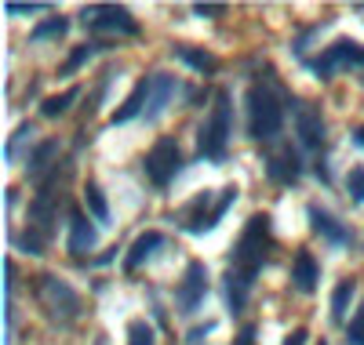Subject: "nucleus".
I'll return each mask as SVG.
<instances>
[{
    "instance_id": "1",
    "label": "nucleus",
    "mask_w": 364,
    "mask_h": 345,
    "mask_svg": "<svg viewBox=\"0 0 364 345\" xmlns=\"http://www.w3.org/2000/svg\"><path fill=\"white\" fill-rule=\"evenodd\" d=\"M284 128V102L269 84H252L248 87V135L259 142L277 138Z\"/></svg>"
},
{
    "instance_id": "2",
    "label": "nucleus",
    "mask_w": 364,
    "mask_h": 345,
    "mask_svg": "<svg viewBox=\"0 0 364 345\" xmlns=\"http://www.w3.org/2000/svg\"><path fill=\"white\" fill-rule=\"evenodd\" d=\"M273 247V233H269V214H252L245 233H240L237 247H233V269L255 280V273L262 269V262L269 258Z\"/></svg>"
},
{
    "instance_id": "3",
    "label": "nucleus",
    "mask_w": 364,
    "mask_h": 345,
    "mask_svg": "<svg viewBox=\"0 0 364 345\" xmlns=\"http://www.w3.org/2000/svg\"><path fill=\"white\" fill-rule=\"evenodd\" d=\"M230 131H233V120H230V91H219L215 95V109H211L208 124L197 135V153L211 164H223L226 160V146H230Z\"/></svg>"
},
{
    "instance_id": "4",
    "label": "nucleus",
    "mask_w": 364,
    "mask_h": 345,
    "mask_svg": "<svg viewBox=\"0 0 364 345\" xmlns=\"http://www.w3.org/2000/svg\"><path fill=\"white\" fill-rule=\"evenodd\" d=\"M37 298L48 312V320L58 324V327H70L77 317H80V295L58 276H41L37 284Z\"/></svg>"
},
{
    "instance_id": "5",
    "label": "nucleus",
    "mask_w": 364,
    "mask_h": 345,
    "mask_svg": "<svg viewBox=\"0 0 364 345\" xmlns=\"http://www.w3.org/2000/svg\"><path fill=\"white\" fill-rule=\"evenodd\" d=\"M237 193H240L237 185H226V190L219 193V200H211V193H200L186 211H182V229H186V233H208V229H215L219 218L233 207Z\"/></svg>"
},
{
    "instance_id": "6",
    "label": "nucleus",
    "mask_w": 364,
    "mask_h": 345,
    "mask_svg": "<svg viewBox=\"0 0 364 345\" xmlns=\"http://www.w3.org/2000/svg\"><path fill=\"white\" fill-rule=\"evenodd\" d=\"M80 22L87 29H95V33H124V37L139 33V22L132 18V11L117 4H87L80 8Z\"/></svg>"
},
{
    "instance_id": "7",
    "label": "nucleus",
    "mask_w": 364,
    "mask_h": 345,
    "mask_svg": "<svg viewBox=\"0 0 364 345\" xmlns=\"http://www.w3.org/2000/svg\"><path fill=\"white\" fill-rule=\"evenodd\" d=\"M360 66H364V44L357 40H336L331 48H324V55L310 62V70L321 80H328L331 73H343V70H360Z\"/></svg>"
},
{
    "instance_id": "8",
    "label": "nucleus",
    "mask_w": 364,
    "mask_h": 345,
    "mask_svg": "<svg viewBox=\"0 0 364 345\" xmlns=\"http://www.w3.org/2000/svg\"><path fill=\"white\" fill-rule=\"evenodd\" d=\"M142 168H146V175H149V182H154V185H161V190H164V185H171L175 175L182 171V149H178V142L161 138L154 149L146 153Z\"/></svg>"
},
{
    "instance_id": "9",
    "label": "nucleus",
    "mask_w": 364,
    "mask_h": 345,
    "mask_svg": "<svg viewBox=\"0 0 364 345\" xmlns=\"http://www.w3.org/2000/svg\"><path fill=\"white\" fill-rule=\"evenodd\" d=\"M208 295V265L204 262H190L186 265V276L175 291V302H178V312H193Z\"/></svg>"
},
{
    "instance_id": "10",
    "label": "nucleus",
    "mask_w": 364,
    "mask_h": 345,
    "mask_svg": "<svg viewBox=\"0 0 364 345\" xmlns=\"http://www.w3.org/2000/svg\"><path fill=\"white\" fill-rule=\"evenodd\" d=\"M178 95V80L168 73H154L149 77V102H146V124H154Z\"/></svg>"
},
{
    "instance_id": "11",
    "label": "nucleus",
    "mask_w": 364,
    "mask_h": 345,
    "mask_svg": "<svg viewBox=\"0 0 364 345\" xmlns=\"http://www.w3.org/2000/svg\"><path fill=\"white\" fill-rule=\"evenodd\" d=\"M295 131H299V138H302L306 149H321V142H324V116H321V109L310 106V102L295 106Z\"/></svg>"
},
{
    "instance_id": "12",
    "label": "nucleus",
    "mask_w": 364,
    "mask_h": 345,
    "mask_svg": "<svg viewBox=\"0 0 364 345\" xmlns=\"http://www.w3.org/2000/svg\"><path fill=\"white\" fill-rule=\"evenodd\" d=\"M306 214H310V226H314V233H321L328 243H336V247H346V243H353V233H350L346 226H339V222H336V218H331L324 207L310 204V207H306Z\"/></svg>"
},
{
    "instance_id": "13",
    "label": "nucleus",
    "mask_w": 364,
    "mask_h": 345,
    "mask_svg": "<svg viewBox=\"0 0 364 345\" xmlns=\"http://www.w3.org/2000/svg\"><path fill=\"white\" fill-rule=\"evenodd\" d=\"M266 175L273 178V182H284V185H291L299 175H302V160H299V153L291 149V146H284V149H277L266 160Z\"/></svg>"
},
{
    "instance_id": "14",
    "label": "nucleus",
    "mask_w": 364,
    "mask_h": 345,
    "mask_svg": "<svg viewBox=\"0 0 364 345\" xmlns=\"http://www.w3.org/2000/svg\"><path fill=\"white\" fill-rule=\"evenodd\" d=\"M317 280H321L317 258L310 255V251H299V255H295V265H291V284H295V291L314 295V291H317Z\"/></svg>"
},
{
    "instance_id": "15",
    "label": "nucleus",
    "mask_w": 364,
    "mask_h": 345,
    "mask_svg": "<svg viewBox=\"0 0 364 345\" xmlns=\"http://www.w3.org/2000/svg\"><path fill=\"white\" fill-rule=\"evenodd\" d=\"M95 243H99L95 226H87V218H84L80 211H73V214H70V251L80 258V255H87Z\"/></svg>"
},
{
    "instance_id": "16",
    "label": "nucleus",
    "mask_w": 364,
    "mask_h": 345,
    "mask_svg": "<svg viewBox=\"0 0 364 345\" xmlns=\"http://www.w3.org/2000/svg\"><path fill=\"white\" fill-rule=\"evenodd\" d=\"M146 102H149V77H142L139 84H135V91H132V95L124 99V106H120L117 113H113V128H117V124H128L132 116H139V113H146Z\"/></svg>"
},
{
    "instance_id": "17",
    "label": "nucleus",
    "mask_w": 364,
    "mask_h": 345,
    "mask_svg": "<svg viewBox=\"0 0 364 345\" xmlns=\"http://www.w3.org/2000/svg\"><path fill=\"white\" fill-rule=\"evenodd\" d=\"M252 284H255V280L245 276V273H237V269L226 273V305H230V312H240V309H245Z\"/></svg>"
},
{
    "instance_id": "18",
    "label": "nucleus",
    "mask_w": 364,
    "mask_h": 345,
    "mask_svg": "<svg viewBox=\"0 0 364 345\" xmlns=\"http://www.w3.org/2000/svg\"><path fill=\"white\" fill-rule=\"evenodd\" d=\"M157 247H164V236H161V233H142V236L132 243V251H128L124 269H128V273H135V269H139V265H142L149 255H154Z\"/></svg>"
},
{
    "instance_id": "19",
    "label": "nucleus",
    "mask_w": 364,
    "mask_h": 345,
    "mask_svg": "<svg viewBox=\"0 0 364 345\" xmlns=\"http://www.w3.org/2000/svg\"><path fill=\"white\" fill-rule=\"evenodd\" d=\"M66 33H70V18L51 15V18H44V22H37V26H33L29 40H33V44H41V40H63Z\"/></svg>"
},
{
    "instance_id": "20",
    "label": "nucleus",
    "mask_w": 364,
    "mask_h": 345,
    "mask_svg": "<svg viewBox=\"0 0 364 345\" xmlns=\"http://www.w3.org/2000/svg\"><path fill=\"white\" fill-rule=\"evenodd\" d=\"M175 55L186 62V66H193L197 73H215V70H219L215 55H208V51H197V48H175Z\"/></svg>"
},
{
    "instance_id": "21",
    "label": "nucleus",
    "mask_w": 364,
    "mask_h": 345,
    "mask_svg": "<svg viewBox=\"0 0 364 345\" xmlns=\"http://www.w3.org/2000/svg\"><path fill=\"white\" fill-rule=\"evenodd\" d=\"M84 204H87V211H91V218H95V222H109V204H106V197H102V190L95 182H87L84 185Z\"/></svg>"
},
{
    "instance_id": "22",
    "label": "nucleus",
    "mask_w": 364,
    "mask_h": 345,
    "mask_svg": "<svg viewBox=\"0 0 364 345\" xmlns=\"http://www.w3.org/2000/svg\"><path fill=\"white\" fill-rule=\"evenodd\" d=\"M55 156H58V142H55V138L41 142V146H37V153L29 156V175H33V178H41V175L51 168V160H55Z\"/></svg>"
},
{
    "instance_id": "23",
    "label": "nucleus",
    "mask_w": 364,
    "mask_h": 345,
    "mask_svg": "<svg viewBox=\"0 0 364 345\" xmlns=\"http://www.w3.org/2000/svg\"><path fill=\"white\" fill-rule=\"evenodd\" d=\"M353 291H357L353 280H343V284L336 288V295H331V320H336V324H343V320H346V309H350Z\"/></svg>"
},
{
    "instance_id": "24",
    "label": "nucleus",
    "mask_w": 364,
    "mask_h": 345,
    "mask_svg": "<svg viewBox=\"0 0 364 345\" xmlns=\"http://www.w3.org/2000/svg\"><path fill=\"white\" fill-rule=\"evenodd\" d=\"M80 99V87H70V91H63V95H51V99H44V106H41V113L44 116H63L73 102Z\"/></svg>"
},
{
    "instance_id": "25",
    "label": "nucleus",
    "mask_w": 364,
    "mask_h": 345,
    "mask_svg": "<svg viewBox=\"0 0 364 345\" xmlns=\"http://www.w3.org/2000/svg\"><path fill=\"white\" fill-rule=\"evenodd\" d=\"M106 44H80V48H73V55L63 62V77H70V73H77L80 66H84V62H91V55H95V51H102Z\"/></svg>"
},
{
    "instance_id": "26",
    "label": "nucleus",
    "mask_w": 364,
    "mask_h": 345,
    "mask_svg": "<svg viewBox=\"0 0 364 345\" xmlns=\"http://www.w3.org/2000/svg\"><path fill=\"white\" fill-rule=\"evenodd\" d=\"M15 243H18L22 251H29V255H44V247H48V236H44L41 229H33V226H29L26 233H18V236H15Z\"/></svg>"
},
{
    "instance_id": "27",
    "label": "nucleus",
    "mask_w": 364,
    "mask_h": 345,
    "mask_svg": "<svg viewBox=\"0 0 364 345\" xmlns=\"http://www.w3.org/2000/svg\"><path fill=\"white\" fill-rule=\"evenodd\" d=\"M128 345H154V327L146 320H132L128 324Z\"/></svg>"
},
{
    "instance_id": "28",
    "label": "nucleus",
    "mask_w": 364,
    "mask_h": 345,
    "mask_svg": "<svg viewBox=\"0 0 364 345\" xmlns=\"http://www.w3.org/2000/svg\"><path fill=\"white\" fill-rule=\"evenodd\" d=\"M346 190H350L353 204H364V168H350V175H346Z\"/></svg>"
},
{
    "instance_id": "29",
    "label": "nucleus",
    "mask_w": 364,
    "mask_h": 345,
    "mask_svg": "<svg viewBox=\"0 0 364 345\" xmlns=\"http://www.w3.org/2000/svg\"><path fill=\"white\" fill-rule=\"evenodd\" d=\"M346 345H364V305L357 309V317L350 320V331H346Z\"/></svg>"
},
{
    "instance_id": "30",
    "label": "nucleus",
    "mask_w": 364,
    "mask_h": 345,
    "mask_svg": "<svg viewBox=\"0 0 364 345\" xmlns=\"http://www.w3.org/2000/svg\"><path fill=\"white\" fill-rule=\"evenodd\" d=\"M233 345H255V324H245V327H240V334L233 338Z\"/></svg>"
},
{
    "instance_id": "31",
    "label": "nucleus",
    "mask_w": 364,
    "mask_h": 345,
    "mask_svg": "<svg viewBox=\"0 0 364 345\" xmlns=\"http://www.w3.org/2000/svg\"><path fill=\"white\" fill-rule=\"evenodd\" d=\"M44 4H8V15H33V11H41Z\"/></svg>"
},
{
    "instance_id": "32",
    "label": "nucleus",
    "mask_w": 364,
    "mask_h": 345,
    "mask_svg": "<svg viewBox=\"0 0 364 345\" xmlns=\"http://www.w3.org/2000/svg\"><path fill=\"white\" fill-rule=\"evenodd\" d=\"M306 338H310V334H306V327H295V331L284 338V345H306Z\"/></svg>"
},
{
    "instance_id": "33",
    "label": "nucleus",
    "mask_w": 364,
    "mask_h": 345,
    "mask_svg": "<svg viewBox=\"0 0 364 345\" xmlns=\"http://www.w3.org/2000/svg\"><path fill=\"white\" fill-rule=\"evenodd\" d=\"M197 15H226V4H197Z\"/></svg>"
},
{
    "instance_id": "34",
    "label": "nucleus",
    "mask_w": 364,
    "mask_h": 345,
    "mask_svg": "<svg viewBox=\"0 0 364 345\" xmlns=\"http://www.w3.org/2000/svg\"><path fill=\"white\" fill-rule=\"evenodd\" d=\"M208 331H211V324H204V327H193V331H190V345H200V338H204Z\"/></svg>"
},
{
    "instance_id": "35",
    "label": "nucleus",
    "mask_w": 364,
    "mask_h": 345,
    "mask_svg": "<svg viewBox=\"0 0 364 345\" xmlns=\"http://www.w3.org/2000/svg\"><path fill=\"white\" fill-rule=\"evenodd\" d=\"M353 138H357V146H364V128H357V135H353Z\"/></svg>"
},
{
    "instance_id": "36",
    "label": "nucleus",
    "mask_w": 364,
    "mask_h": 345,
    "mask_svg": "<svg viewBox=\"0 0 364 345\" xmlns=\"http://www.w3.org/2000/svg\"><path fill=\"white\" fill-rule=\"evenodd\" d=\"M95 345H106V341H102V338H99V341H95Z\"/></svg>"
},
{
    "instance_id": "37",
    "label": "nucleus",
    "mask_w": 364,
    "mask_h": 345,
    "mask_svg": "<svg viewBox=\"0 0 364 345\" xmlns=\"http://www.w3.org/2000/svg\"><path fill=\"white\" fill-rule=\"evenodd\" d=\"M321 345H324V341H321Z\"/></svg>"
}]
</instances>
